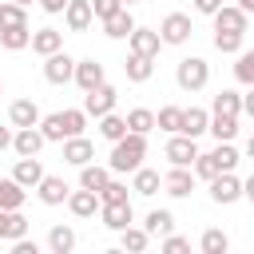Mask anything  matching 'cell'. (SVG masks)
I'll return each mask as SVG.
<instances>
[{
	"instance_id": "30",
	"label": "cell",
	"mask_w": 254,
	"mask_h": 254,
	"mask_svg": "<svg viewBox=\"0 0 254 254\" xmlns=\"http://www.w3.org/2000/svg\"><path fill=\"white\" fill-rule=\"evenodd\" d=\"M48 250H52V254H71V250H75V230L64 226V222L52 226V230H48Z\"/></svg>"
},
{
	"instance_id": "38",
	"label": "cell",
	"mask_w": 254,
	"mask_h": 254,
	"mask_svg": "<svg viewBox=\"0 0 254 254\" xmlns=\"http://www.w3.org/2000/svg\"><path fill=\"white\" fill-rule=\"evenodd\" d=\"M155 127L159 131H167V135H175V131H183V107H159L155 111Z\"/></svg>"
},
{
	"instance_id": "2",
	"label": "cell",
	"mask_w": 254,
	"mask_h": 254,
	"mask_svg": "<svg viewBox=\"0 0 254 254\" xmlns=\"http://www.w3.org/2000/svg\"><path fill=\"white\" fill-rule=\"evenodd\" d=\"M175 83H179L183 91H202V87L210 83V64H206L202 56H183V60L175 64Z\"/></svg>"
},
{
	"instance_id": "8",
	"label": "cell",
	"mask_w": 254,
	"mask_h": 254,
	"mask_svg": "<svg viewBox=\"0 0 254 254\" xmlns=\"http://www.w3.org/2000/svg\"><path fill=\"white\" fill-rule=\"evenodd\" d=\"M115 103H119V91H115L111 83H99L95 91H83V111H87L91 119H99V115L115 111Z\"/></svg>"
},
{
	"instance_id": "34",
	"label": "cell",
	"mask_w": 254,
	"mask_h": 254,
	"mask_svg": "<svg viewBox=\"0 0 254 254\" xmlns=\"http://www.w3.org/2000/svg\"><path fill=\"white\" fill-rule=\"evenodd\" d=\"M210 115H242V95L238 91H218L210 99Z\"/></svg>"
},
{
	"instance_id": "4",
	"label": "cell",
	"mask_w": 254,
	"mask_h": 254,
	"mask_svg": "<svg viewBox=\"0 0 254 254\" xmlns=\"http://www.w3.org/2000/svg\"><path fill=\"white\" fill-rule=\"evenodd\" d=\"M159 36H163V44H171V48H183V44L194 36V28H190V16H187V12H167V16H163V24H159Z\"/></svg>"
},
{
	"instance_id": "43",
	"label": "cell",
	"mask_w": 254,
	"mask_h": 254,
	"mask_svg": "<svg viewBox=\"0 0 254 254\" xmlns=\"http://www.w3.org/2000/svg\"><path fill=\"white\" fill-rule=\"evenodd\" d=\"M87 119H91V115H87L83 107H67V111H64V131H67V139H71V135H83Z\"/></svg>"
},
{
	"instance_id": "49",
	"label": "cell",
	"mask_w": 254,
	"mask_h": 254,
	"mask_svg": "<svg viewBox=\"0 0 254 254\" xmlns=\"http://www.w3.org/2000/svg\"><path fill=\"white\" fill-rule=\"evenodd\" d=\"M12 139H16V127H0V151H12Z\"/></svg>"
},
{
	"instance_id": "50",
	"label": "cell",
	"mask_w": 254,
	"mask_h": 254,
	"mask_svg": "<svg viewBox=\"0 0 254 254\" xmlns=\"http://www.w3.org/2000/svg\"><path fill=\"white\" fill-rule=\"evenodd\" d=\"M40 8H44L48 16H60V12L67 8V0H40Z\"/></svg>"
},
{
	"instance_id": "56",
	"label": "cell",
	"mask_w": 254,
	"mask_h": 254,
	"mask_svg": "<svg viewBox=\"0 0 254 254\" xmlns=\"http://www.w3.org/2000/svg\"><path fill=\"white\" fill-rule=\"evenodd\" d=\"M131 4H139V0H123V8H131Z\"/></svg>"
},
{
	"instance_id": "41",
	"label": "cell",
	"mask_w": 254,
	"mask_h": 254,
	"mask_svg": "<svg viewBox=\"0 0 254 254\" xmlns=\"http://www.w3.org/2000/svg\"><path fill=\"white\" fill-rule=\"evenodd\" d=\"M198 246H202V254H226L230 250V238L222 234V230H202V238H198Z\"/></svg>"
},
{
	"instance_id": "48",
	"label": "cell",
	"mask_w": 254,
	"mask_h": 254,
	"mask_svg": "<svg viewBox=\"0 0 254 254\" xmlns=\"http://www.w3.org/2000/svg\"><path fill=\"white\" fill-rule=\"evenodd\" d=\"M222 8V0H194V12H202V16H214Z\"/></svg>"
},
{
	"instance_id": "11",
	"label": "cell",
	"mask_w": 254,
	"mask_h": 254,
	"mask_svg": "<svg viewBox=\"0 0 254 254\" xmlns=\"http://www.w3.org/2000/svg\"><path fill=\"white\" fill-rule=\"evenodd\" d=\"M127 48L135 52V56H159V48H163V36H159V28H139L135 24V32L127 36Z\"/></svg>"
},
{
	"instance_id": "51",
	"label": "cell",
	"mask_w": 254,
	"mask_h": 254,
	"mask_svg": "<svg viewBox=\"0 0 254 254\" xmlns=\"http://www.w3.org/2000/svg\"><path fill=\"white\" fill-rule=\"evenodd\" d=\"M242 198L254 206V175H246V179H242Z\"/></svg>"
},
{
	"instance_id": "28",
	"label": "cell",
	"mask_w": 254,
	"mask_h": 254,
	"mask_svg": "<svg viewBox=\"0 0 254 254\" xmlns=\"http://www.w3.org/2000/svg\"><path fill=\"white\" fill-rule=\"evenodd\" d=\"M107 179H111V167H99L95 159L79 167V187H87V190H103Z\"/></svg>"
},
{
	"instance_id": "52",
	"label": "cell",
	"mask_w": 254,
	"mask_h": 254,
	"mask_svg": "<svg viewBox=\"0 0 254 254\" xmlns=\"http://www.w3.org/2000/svg\"><path fill=\"white\" fill-rule=\"evenodd\" d=\"M242 115H250V119H254V87L242 95Z\"/></svg>"
},
{
	"instance_id": "19",
	"label": "cell",
	"mask_w": 254,
	"mask_h": 254,
	"mask_svg": "<svg viewBox=\"0 0 254 254\" xmlns=\"http://www.w3.org/2000/svg\"><path fill=\"white\" fill-rule=\"evenodd\" d=\"M103 24V36L107 40H127L131 32H135V16H131V8H119V12H111L107 20H99Z\"/></svg>"
},
{
	"instance_id": "40",
	"label": "cell",
	"mask_w": 254,
	"mask_h": 254,
	"mask_svg": "<svg viewBox=\"0 0 254 254\" xmlns=\"http://www.w3.org/2000/svg\"><path fill=\"white\" fill-rule=\"evenodd\" d=\"M40 131H44L48 143H64V139H67V131H64V111L44 115V119H40Z\"/></svg>"
},
{
	"instance_id": "42",
	"label": "cell",
	"mask_w": 254,
	"mask_h": 254,
	"mask_svg": "<svg viewBox=\"0 0 254 254\" xmlns=\"http://www.w3.org/2000/svg\"><path fill=\"white\" fill-rule=\"evenodd\" d=\"M214 52L238 56V52H242V32H214Z\"/></svg>"
},
{
	"instance_id": "5",
	"label": "cell",
	"mask_w": 254,
	"mask_h": 254,
	"mask_svg": "<svg viewBox=\"0 0 254 254\" xmlns=\"http://www.w3.org/2000/svg\"><path fill=\"white\" fill-rule=\"evenodd\" d=\"M44 79H48V83H56V87L71 83V79H75V56H67L64 48H60V52H52V56H44Z\"/></svg>"
},
{
	"instance_id": "13",
	"label": "cell",
	"mask_w": 254,
	"mask_h": 254,
	"mask_svg": "<svg viewBox=\"0 0 254 254\" xmlns=\"http://www.w3.org/2000/svg\"><path fill=\"white\" fill-rule=\"evenodd\" d=\"M36 194H40V202H44V206H67L71 187H67L60 175H44V179H40V187H36Z\"/></svg>"
},
{
	"instance_id": "33",
	"label": "cell",
	"mask_w": 254,
	"mask_h": 254,
	"mask_svg": "<svg viewBox=\"0 0 254 254\" xmlns=\"http://www.w3.org/2000/svg\"><path fill=\"white\" fill-rule=\"evenodd\" d=\"M210 135H214V143H234L238 115H210Z\"/></svg>"
},
{
	"instance_id": "27",
	"label": "cell",
	"mask_w": 254,
	"mask_h": 254,
	"mask_svg": "<svg viewBox=\"0 0 254 254\" xmlns=\"http://www.w3.org/2000/svg\"><path fill=\"white\" fill-rule=\"evenodd\" d=\"M24 234H28V218L20 210H4L0 214V242H16Z\"/></svg>"
},
{
	"instance_id": "36",
	"label": "cell",
	"mask_w": 254,
	"mask_h": 254,
	"mask_svg": "<svg viewBox=\"0 0 254 254\" xmlns=\"http://www.w3.org/2000/svg\"><path fill=\"white\" fill-rule=\"evenodd\" d=\"M20 24H28V8L16 4V0H0V32L4 28H20Z\"/></svg>"
},
{
	"instance_id": "31",
	"label": "cell",
	"mask_w": 254,
	"mask_h": 254,
	"mask_svg": "<svg viewBox=\"0 0 254 254\" xmlns=\"http://www.w3.org/2000/svg\"><path fill=\"white\" fill-rule=\"evenodd\" d=\"M119 246L123 250H131V254H143L147 246H151V234H147V226H127V230H119Z\"/></svg>"
},
{
	"instance_id": "45",
	"label": "cell",
	"mask_w": 254,
	"mask_h": 254,
	"mask_svg": "<svg viewBox=\"0 0 254 254\" xmlns=\"http://www.w3.org/2000/svg\"><path fill=\"white\" fill-rule=\"evenodd\" d=\"M190 167H194V179H206V183H210V179L218 175V167H214V159H210V151H206V155L198 151V159H194Z\"/></svg>"
},
{
	"instance_id": "58",
	"label": "cell",
	"mask_w": 254,
	"mask_h": 254,
	"mask_svg": "<svg viewBox=\"0 0 254 254\" xmlns=\"http://www.w3.org/2000/svg\"><path fill=\"white\" fill-rule=\"evenodd\" d=\"M0 214H4V206H0Z\"/></svg>"
},
{
	"instance_id": "3",
	"label": "cell",
	"mask_w": 254,
	"mask_h": 254,
	"mask_svg": "<svg viewBox=\"0 0 254 254\" xmlns=\"http://www.w3.org/2000/svg\"><path fill=\"white\" fill-rule=\"evenodd\" d=\"M163 159H167L171 167H190V163L198 159V139L175 131V135L167 139V147H163Z\"/></svg>"
},
{
	"instance_id": "39",
	"label": "cell",
	"mask_w": 254,
	"mask_h": 254,
	"mask_svg": "<svg viewBox=\"0 0 254 254\" xmlns=\"http://www.w3.org/2000/svg\"><path fill=\"white\" fill-rule=\"evenodd\" d=\"M127 127L139 131V135H151V131H155V111H151V107H131V111H127Z\"/></svg>"
},
{
	"instance_id": "14",
	"label": "cell",
	"mask_w": 254,
	"mask_h": 254,
	"mask_svg": "<svg viewBox=\"0 0 254 254\" xmlns=\"http://www.w3.org/2000/svg\"><path fill=\"white\" fill-rule=\"evenodd\" d=\"M99 206H103L99 190L79 187V190H71V194H67V210H71L75 218H95V214H99Z\"/></svg>"
},
{
	"instance_id": "44",
	"label": "cell",
	"mask_w": 254,
	"mask_h": 254,
	"mask_svg": "<svg viewBox=\"0 0 254 254\" xmlns=\"http://www.w3.org/2000/svg\"><path fill=\"white\" fill-rule=\"evenodd\" d=\"M99 198H103V202H127V198H131V194H127V183H123V179H115V175H111V179H107V187H103V190H99Z\"/></svg>"
},
{
	"instance_id": "18",
	"label": "cell",
	"mask_w": 254,
	"mask_h": 254,
	"mask_svg": "<svg viewBox=\"0 0 254 254\" xmlns=\"http://www.w3.org/2000/svg\"><path fill=\"white\" fill-rule=\"evenodd\" d=\"M91 159H95V143H91L87 135H71V139H64V163L83 167V163H91Z\"/></svg>"
},
{
	"instance_id": "22",
	"label": "cell",
	"mask_w": 254,
	"mask_h": 254,
	"mask_svg": "<svg viewBox=\"0 0 254 254\" xmlns=\"http://www.w3.org/2000/svg\"><path fill=\"white\" fill-rule=\"evenodd\" d=\"M95 131H99V139L115 143V139H123L131 127H127V115H115V111H107V115H99V119H95Z\"/></svg>"
},
{
	"instance_id": "54",
	"label": "cell",
	"mask_w": 254,
	"mask_h": 254,
	"mask_svg": "<svg viewBox=\"0 0 254 254\" xmlns=\"http://www.w3.org/2000/svg\"><path fill=\"white\" fill-rule=\"evenodd\" d=\"M234 4H238L242 12H254V0H234Z\"/></svg>"
},
{
	"instance_id": "10",
	"label": "cell",
	"mask_w": 254,
	"mask_h": 254,
	"mask_svg": "<svg viewBox=\"0 0 254 254\" xmlns=\"http://www.w3.org/2000/svg\"><path fill=\"white\" fill-rule=\"evenodd\" d=\"M214 32H242L246 36V24H250V12H242L238 4H222L214 16Z\"/></svg>"
},
{
	"instance_id": "1",
	"label": "cell",
	"mask_w": 254,
	"mask_h": 254,
	"mask_svg": "<svg viewBox=\"0 0 254 254\" xmlns=\"http://www.w3.org/2000/svg\"><path fill=\"white\" fill-rule=\"evenodd\" d=\"M143 159H147V135L127 131L123 139H115V143H111L107 167H111V175H135V171L143 167Z\"/></svg>"
},
{
	"instance_id": "26",
	"label": "cell",
	"mask_w": 254,
	"mask_h": 254,
	"mask_svg": "<svg viewBox=\"0 0 254 254\" xmlns=\"http://www.w3.org/2000/svg\"><path fill=\"white\" fill-rule=\"evenodd\" d=\"M159 187H163V175H159L155 167H139V171L131 175V190H135V194H143V198H151Z\"/></svg>"
},
{
	"instance_id": "55",
	"label": "cell",
	"mask_w": 254,
	"mask_h": 254,
	"mask_svg": "<svg viewBox=\"0 0 254 254\" xmlns=\"http://www.w3.org/2000/svg\"><path fill=\"white\" fill-rule=\"evenodd\" d=\"M16 4H24V8H32V4H40V0H16Z\"/></svg>"
},
{
	"instance_id": "7",
	"label": "cell",
	"mask_w": 254,
	"mask_h": 254,
	"mask_svg": "<svg viewBox=\"0 0 254 254\" xmlns=\"http://www.w3.org/2000/svg\"><path fill=\"white\" fill-rule=\"evenodd\" d=\"M71 83L79 91H95L99 83H107V71H103V64L95 56H83V60H75V79Z\"/></svg>"
},
{
	"instance_id": "16",
	"label": "cell",
	"mask_w": 254,
	"mask_h": 254,
	"mask_svg": "<svg viewBox=\"0 0 254 254\" xmlns=\"http://www.w3.org/2000/svg\"><path fill=\"white\" fill-rule=\"evenodd\" d=\"M40 107H36V99H12L8 103V123L12 127H40Z\"/></svg>"
},
{
	"instance_id": "12",
	"label": "cell",
	"mask_w": 254,
	"mask_h": 254,
	"mask_svg": "<svg viewBox=\"0 0 254 254\" xmlns=\"http://www.w3.org/2000/svg\"><path fill=\"white\" fill-rule=\"evenodd\" d=\"M163 190H167L171 198H187V194L194 190V167H171V171L163 175Z\"/></svg>"
},
{
	"instance_id": "57",
	"label": "cell",
	"mask_w": 254,
	"mask_h": 254,
	"mask_svg": "<svg viewBox=\"0 0 254 254\" xmlns=\"http://www.w3.org/2000/svg\"><path fill=\"white\" fill-rule=\"evenodd\" d=\"M0 95H4V83H0Z\"/></svg>"
},
{
	"instance_id": "37",
	"label": "cell",
	"mask_w": 254,
	"mask_h": 254,
	"mask_svg": "<svg viewBox=\"0 0 254 254\" xmlns=\"http://www.w3.org/2000/svg\"><path fill=\"white\" fill-rule=\"evenodd\" d=\"M234 79L242 87H254V48H242L234 56Z\"/></svg>"
},
{
	"instance_id": "17",
	"label": "cell",
	"mask_w": 254,
	"mask_h": 254,
	"mask_svg": "<svg viewBox=\"0 0 254 254\" xmlns=\"http://www.w3.org/2000/svg\"><path fill=\"white\" fill-rule=\"evenodd\" d=\"M44 131L40 127H16V139H12V151L20 155V159H28V155H40L44 151Z\"/></svg>"
},
{
	"instance_id": "47",
	"label": "cell",
	"mask_w": 254,
	"mask_h": 254,
	"mask_svg": "<svg viewBox=\"0 0 254 254\" xmlns=\"http://www.w3.org/2000/svg\"><path fill=\"white\" fill-rule=\"evenodd\" d=\"M91 8H95V20H107L111 12L123 8V0H91Z\"/></svg>"
},
{
	"instance_id": "20",
	"label": "cell",
	"mask_w": 254,
	"mask_h": 254,
	"mask_svg": "<svg viewBox=\"0 0 254 254\" xmlns=\"http://www.w3.org/2000/svg\"><path fill=\"white\" fill-rule=\"evenodd\" d=\"M44 175H48V171H44V163H40L36 155H28V159H16V167H12V179H16V183H24L28 190H36Z\"/></svg>"
},
{
	"instance_id": "21",
	"label": "cell",
	"mask_w": 254,
	"mask_h": 254,
	"mask_svg": "<svg viewBox=\"0 0 254 254\" xmlns=\"http://www.w3.org/2000/svg\"><path fill=\"white\" fill-rule=\"evenodd\" d=\"M206 131H210V111L206 107H183V135L198 139Z\"/></svg>"
},
{
	"instance_id": "35",
	"label": "cell",
	"mask_w": 254,
	"mask_h": 254,
	"mask_svg": "<svg viewBox=\"0 0 254 254\" xmlns=\"http://www.w3.org/2000/svg\"><path fill=\"white\" fill-rule=\"evenodd\" d=\"M210 159H214V167H218V171H234V167L242 163V151H238L234 143H214Z\"/></svg>"
},
{
	"instance_id": "53",
	"label": "cell",
	"mask_w": 254,
	"mask_h": 254,
	"mask_svg": "<svg viewBox=\"0 0 254 254\" xmlns=\"http://www.w3.org/2000/svg\"><path fill=\"white\" fill-rule=\"evenodd\" d=\"M242 155H246V159H254V135L246 139V147H242Z\"/></svg>"
},
{
	"instance_id": "23",
	"label": "cell",
	"mask_w": 254,
	"mask_h": 254,
	"mask_svg": "<svg viewBox=\"0 0 254 254\" xmlns=\"http://www.w3.org/2000/svg\"><path fill=\"white\" fill-rule=\"evenodd\" d=\"M24 202H28V187H24V183H16L12 175H8V179H0V206H4V210H20Z\"/></svg>"
},
{
	"instance_id": "15",
	"label": "cell",
	"mask_w": 254,
	"mask_h": 254,
	"mask_svg": "<svg viewBox=\"0 0 254 254\" xmlns=\"http://www.w3.org/2000/svg\"><path fill=\"white\" fill-rule=\"evenodd\" d=\"M64 24H67V32H87V28L95 24V8H91V0H67V8H64Z\"/></svg>"
},
{
	"instance_id": "46",
	"label": "cell",
	"mask_w": 254,
	"mask_h": 254,
	"mask_svg": "<svg viewBox=\"0 0 254 254\" xmlns=\"http://www.w3.org/2000/svg\"><path fill=\"white\" fill-rule=\"evenodd\" d=\"M163 250L167 254H183V250H190V238H183V234H163Z\"/></svg>"
},
{
	"instance_id": "24",
	"label": "cell",
	"mask_w": 254,
	"mask_h": 254,
	"mask_svg": "<svg viewBox=\"0 0 254 254\" xmlns=\"http://www.w3.org/2000/svg\"><path fill=\"white\" fill-rule=\"evenodd\" d=\"M60 48H64V32H56V28H36L32 32V52L36 56H52Z\"/></svg>"
},
{
	"instance_id": "32",
	"label": "cell",
	"mask_w": 254,
	"mask_h": 254,
	"mask_svg": "<svg viewBox=\"0 0 254 254\" xmlns=\"http://www.w3.org/2000/svg\"><path fill=\"white\" fill-rule=\"evenodd\" d=\"M0 48H8V52H24V48H32V28H28V24H20V28H4V32H0Z\"/></svg>"
},
{
	"instance_id": "25",
	"label": "cell",
	"mask_w": 254,
	"mask_h": 254,
	"mask_svg": "<svg viewBox=\"0 0 254 254\" xmlns=\"http://www.w3.org/2000/svg\"><path fill=\"white\" fill-rule=\"evenodd\" d=\"M123 75L131 79V83H147L151 75H155V60L151 56H127V64H123Z\"/></svg>"
},
{
	"instance_id": "29",
	"label": "cell",
	"mask_w": 254,
	"mask_h": 254,
	"mask_svg": "<svg viewBox=\"0 0 254 254\" xmlns=\"http://www.w3.org/2000/svg\"><path fill=\"white\" fill-rule=\"evenodd\" d=\"M143 226H147V234H151V238H163V234H171V230H175V214H171V210H163V206H159V210H147Z\"/></svg>"
},
{
	"instance_id": "6",
	"label": "cell",
	"mask_w": 254,
	"mask_h": 254,
	"mask_svg": "<svg viewBox=\"0 0 254 254\" xmlns=\"http://www.w3.org/2000/svg\"><path fill=\"white\" fill-rule=\"evenodd\" d=\"M238 198H242V179H238L234 171H218V175L210 179V202L230 206V202H238Z\"/></svg>"
},
{
	"instance_id": "9",
	"label": "cell",
	"mask_w": 254,
	"mask_h": 254,
	"mask_svg": "<svg viewBox=\"0 0 254 254\" xmlns=\"http://www.w3.org/2000/svg\"><path fill=\"white\" fill-rule=\"evenodd\" d=\"M99 222H103L107 230H115V234H119V230H127V226L135 222L131 198H127V202H103V206H99Z\"/></svg>"
}]
</instances>
